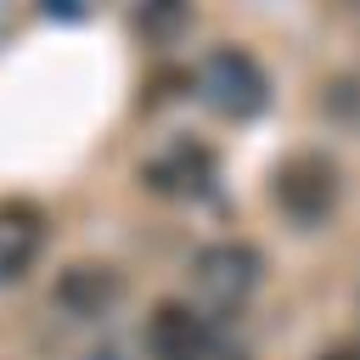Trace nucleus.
I'll return each instance as SVG.
<instances>
[{
  "mask_svg": "<svg viewBox=\"0 0 360 360\" xmlns=\"http://www.w3.org/2000/svg\"><path fill=\"white\" fill-rule=\"evenodd\" d=\"M270 202L292 231H326L343 208V163L326 146H298L270 169Z\"/></svg>",
  "mask_w": 360,
  "mask_h": 360,
  "instance_id": "1",
  "label": "nucleus"
},
{
  "mask_svg": "<svg viewBox=\"0 0 360 360\" xmlns=\"http://www.w3.org/2000/svg\"><path fill=\"white\" fill-rule=\"evenodd\" d=\"M202 90H208V107L225 112V118H253L264 112L270 101V73L242 51V45H219L208 62H202Z\"/></svg>",
  "mask_w": 360,
  "mask_h": 360,
  "instance_id": "2",
  "label": "nucleus"
},
{
  "mask_svg": "<svg viewBox=\"0 0 360 360\" xmlns=\"http://www.w3.org/2000/svg\"><path fill=\"white\" fill-rule=\"evenodd\" d=\"M45 298H51V309L62 321H107L118 309V298H124V276L107 259H73V264L56 270Z\"/></svg>",
  "mask_w": 360,
  "mask_h": 360,
  "instance_id": "3",
  "label": "nucleus"
},
{
  "mask_svg": "<svg viewBox=\"0 0 360 360\" xmlns=\"http://www.w3.org/2000/svg\"><path fill=\"white\" fill-rule=\"evenodd\" d=\"M141 343H146L152 360H214L219 354V332L208 326V315H197L180 298L152 304V315L141 326Z\"/></svg>",
  "mask_w": 360,
  "mask_h": 360,
  "instance_id": "4",
  "label": "nucleus"
},
{
  "mask_svg": "<svg viewBox=\"0 0 360 360\" xmlns=\"http://www.w3.org/2000/svg\"><path fill=\"white\" fill-rule=\"evenodd\" d=\"M191 276H197V287H202L208 298L242 304V298L259 292V281H264V253H259L253 242H242V236H225V242H208V248L191 259Z\"/></svg>",
  "mask_w": 360,
  "mask_h": 360,
  "instance_id": "5",
  "label": "nucleus"
},
{
  "mask_svg": "<svg viewBox=\"0 0 360 360\" xmlns=\"http://www.w3.org/2000/svg\"><path fill=\"white\" fill-rule=\"evenodd\" d=\"M51 242V214L34 197H6L0 202V287H17Z\"/></svg>",
  "mask_w": 360,
  "mask_h": 360,
  "instance_id": "6",
  "label": "nucleus"
},
{
  "mask_svg": "<svg viewBox=\"0 0 360 360\" xmlns=\"http://www.w3.org/2000/svg\"><path fill=\"white\" fill-rule=\"evenodd\" d=\"M141 180H146V191H163V197H186V191H202V186L214 180V158H208L197 141H186V146H174V152L152 158V163L141 169Z\"/></svg>",
  "mask_w": 360,
  "mask_h": 360,
  "instance_id": "7",
  "label": "nucleus"
},
{
  "mask_svg": "<svg viewBox=\"0 0 360 360\" xmlns=\"http://www.w3.org/2000/svg\"><path fill=\"white\" fill-rule=\"evenodd\" d=\"M186 17H191L186 0H141L135 6V34L152 39V45H163V39H174L186 28Z\"/></svg>",
  "mask_w": 360,
  "mask_h": 360,
  "instance_id": "8",
  "label": "nucleus"
},
{
  "mask_svg": "<svg viewBox=\"0 0 360 360\" xmlns=\"http://www.w3.org/2000/svg\"><path fill=\"white\" fill-rule=\"evenodd\" d=\"M321 360H354V349H349V343H332V349H326Z\"/></svg>",
  "mask_w": 360,
  "mask_h": 360,
  "instance_id": "9",
  "label": "nucleus"
}]
</instances>
